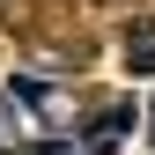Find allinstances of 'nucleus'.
<instances>
[{"instance_id": "nucleus-1", "label": "nucleus", "mask_w": 155, "mask_h": 155, "mask_svg": "<svg viewBox=\"0 0 155 155\" xmlns=\"http://www.w3.org/2000/svg\"><path fill=\"white\" fill-rule=\"evenodd\" d=\"M126 126H133V104H111L104 118H89L74 140H45L37 155H118L126 148Z\"/></svg>"}, {"instance_id": "nucleus-2", "label": "nucleus", "mask_w": 155, "mask_h": 155, "mask_svg": "<svg viewBox=\"0 0 155 155\" xmlns=\"http://www.w3.org/2000/svg\"><path fill=\"white\" fill-rule=\"evenodd\" d=\"M148 140H155V104H148Z\"/></svg>"}]
</instances>
